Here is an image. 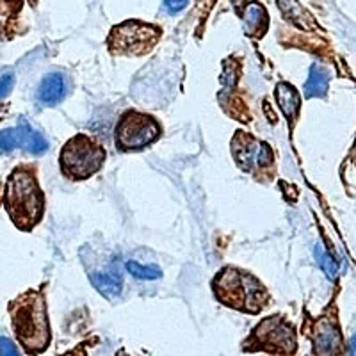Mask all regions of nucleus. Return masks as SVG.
<instances>
[{
	"label": "nucleus",
	"mask_w": 356,
	"mask_h": 356,
	"mask_svg": "<svg viewBox=\"0 0 356 356\" xmlns=\"http://www.w3.org/2000/svg\"><path fill=\"white\" fill-rule=\"evenodd\" d=\"M6 209L20 230H33L44 212V198L34 171L18 168L8 178Z\"/></svg>",
	"instance_id": "1"
},
{
	"label": "nucleus",
	"mask_w": 356,
	"mask_h": 356,
	"mask_svg": "<svg viewBox=\"0 0 356 356\" xmlns=\"http://www.w3.org/2000/svg\"><path fill=\"white\" fill-rule=\"evenodd\" d=\"M212 289L222 305L248 314H259L271 300L260 280L237 267L221 269L212 282Z\"/></svg>",
	"instance_id": "2"
},
{
	"label": "nucleus",
	"mask_w": 356,
	"mask_h": 356,
	"mask_svg": "<svg viewBox=\"0 0 356 356\" xmlns=\"http://www.w3.org/2000/svg\"><path fill=\"white\" fill-rule=\"evenodd\" d=\"M13 328L27 353L43 351L50 342L49 317L44 296L38 291H29L11 303Z\"/></svg>",
	"instance_id": "3"
},
{
	"label": "nucleus",
	"mask_w": 356,
	"mask_h": 356,
	"mask_svg": "<svg viewBox=\"0 0 356 356\" xmlns=\"http://www.w3.org/2000/svg\"><path fill=\"white\" fill-rule=\"evenodd\" d=\"M106 161L104 146L93 138L77 134L63 146L59 164L65 177L70 180H86L97 173Z\"/></svg>",
	"instance_id": "4"
},
{
	"label": "nucleus",
	"mask_w": 356,
	"mask_h": 356,
	"mask_svg": "<svg viewBox=\"0 0 356 356\" xmlns=\"http://www.w3.org/2000/svg\"><path fill=\"white\" fill-rule=\"evenodd\" d=\"M161 38V31L154 25L129 20L116 25L109 34V49L118 56H143L148 54Z\"/></svg>",
	"instance_id": "5"
},
{
	"label": "nucleus",
	"mask_w": 356,
	"mask_h": 356,
	"mask_svg": "<svg viewBox=\"0 0 356 356\" xmlns=\"http://www.w3.org/2000/svg\"><path fill=\"white\" fill-rule=\"evenodd\" d=\"M161 136L157 120L148 114L129 111L116 127V145L122 152H138L150 146Z\"/></svg>",
	"instance_id": "6"
},
{
	"label": "nucleus",
	"mask_w": 356,
	"mask_h": 356,
	"mask_svg": "<svg viewBox=\"0 0 356 356\" xmlns=\"http://www.w3.org/2000/svg\"><path fill=\"white\" fill-rule=\"evenodd\" d=\"M232 154L239 168L259 178L269 173L275 162L271 146L244 132H237L232 139Z\"/></svg>",
	"instance_id": "7"
},
{
	"label": "nucleus",
	"mask_w": 356,
	"mask_h": 356,
	"mask_svg": "<svg viewBox=\"0 0 356 356\" xmlns=\"http://www.w3.org/2000/svg\"><path fill=\"white\" fill-rule=\"evenodd\" d=\"M255 344V348L266 351L292 355L296 349V332L291 324L280 316L267 317L253 330L248 346Z\"/></svg>",
	"instance_id": "8"
},
{
	"label": "nucleus",
	"mask_w": 356,
	"mask_h": 356,
	"mask_svg": "<svg viewBox=\"0 0 356 356\" xmlns=\"http://www.w3.org/2000/svg\"><path fill=\"white\" fill-rule=\"evenodd\" d=\"M314 356H339L342 349V333L332 319H319L314 326Z\"/></svg>",
	"instance_id": "9"
},
{
	"label": "nucleus",
	"mask_w": 356,
	"mask_h": 356,
	"mask_svg": "<svg viewBox=\"0 0 356 356\" xmlns=\"http://www.w3.org/2000/svg\"><path fill=\"white\" fill-rule=\"evenodd\" d=\"M66 95V79L63 73H49L38 89V100L47 106H56Z\"/></svg>",
	"instance_id": "10"
},
{
	"label": "nucleus",
	"mask_w": 356,
	"mask_h": 356,
	"mask_svg": "<svg viewBox=\"0 0 356 356\" xmlns=\"http://www.w3.org/2000/svg\"><path fill=\"white\" fill-rule=\"evenodd\" d=\"M276 100H278V106L282 107V111H284V114L287 116V120L292 125L296 122L298 114H300V93L291 84H287V82H280L276 86Z\"/></svg>",
	"instance_id": "11"
},
{
	"label": "nucleus",
	"mask_w": 356,
	"mask_h": 356,
	"mask_svg": "<svg viewBox=\"0 0 356 356\" xmlns=\"http://www.w3.org/2000/svg\"><path fill=\"white\" fill-rule=\"evenodd\" d=\"M89 282L93 284V287L106 298H114L122 292L123 278L118 271H107V273H91L89 275Z\"/></svg>",
	"instance_id": "12"
},
{
	"label": "nucleus",
	"mask_w": 356,
	"mask_h": 356,
	"mask_svg": "<svg viewBox=\"0 0 356 356\" xmlns=\"http://www.w3.org/2000/svg\"><path fill=\"white\" fill-rule=\"evenodd\" d=\"M244 31L251 38H260L266 34L267 13L260 4H250L244 9Z\"/></svg>",
	"instance_id": "13"
},
{
	"label": "nucleus",
	"mask_w": 356,
	"mask_h": 356,
	"mask_svg": "<svg viewBox=\"0 0 356 356\" xmlns=\"http://www.w3.org/2000/svg\"><path fill=\"white\" fill-rule=\"evenodd\" d=\"M17 130L20 134V146H24L25 150H29L34 155H41L44 152H49V141L40 132H36L33 127L27 125V123H20Z\"/></svg>",
	"instance_id": "14"
},
{
	"label": "nucleus",
	"mask_w": 356,
	"mask_h": 356,
	"mask_svg": "<svg viewBox=\"0 0 356 356\" xmlns=\"http://www.w3.org/2000/svg\"><path fill=\"white\" fill-rule=\"evenodd\" d=\"M328 84H330L328 73L324 72L321 66L314 65L310 68V75H308L307 84H305V95H307L308 98L324 97L326 91H328Z\"/></svg>",
	"instance_id": "15"
},
{
	"label": "nucleus",
	"mask_w": 356,
	"mask_h": 356,
	"mask_svg": "<svg viewBox=\"0 0 356 356\" xmlns=\"http://www.w3.org/2000/svg\"><path fill=\"white\" fill-rule=\"evenodd\" d=\"M125 269L134 276V278L138 280H157L162 278V271L159 266H154V264H143L136 262V260H129L125 262Z\"/></svg>",
	"instance_id": "16"
},
{
	"label": "nucleus",
	"mask_w": 356,
	"mask_h": 356,
	"mask_svg": "<svg viewBox=\"0 0 356 356\" xmlns=\"http://www.w3.org/2000/svg\"><path fill=\"white\" fill-rule=\"evenodd\" d=\"M316 255H317V260L321 262L323 271L326 273V276H328V278H332V280H335L337 273H339V264H337L335 260H333V257L330 255V253H326V251H324L321 246H317Z\"/></svg>",
	"instance_id": "17"
},
{
	"label": "nucleus",
	"mask_w": 356,
	"mask_h": 356,
	"mask_svg": "<svg viewBox=\"0 0 356 356\" xmlns=\"http://www.w3.org/2000/svg\"><path fill=\"white\" fill-rule=\"evenodd\" d=\"M20 146V134L17 129H6L0 132V150L11 152Z\"/></svg>",
	"instance_id": "18"
},
{
	"label": "nucleus",
	"mask_w": 356,
	"mask_h": 356,
	"mask_svg": "<svg viewBox=\"0 0 356 356\" xmlns=\"http://www.w3.org/2000/svg\"><path fill=\"white\" fill-rule=\"evenodd\" d=\"M0 356H20V353L11 340L0 337Z\"/></svg>",
	"instance_id": "19"
},
{
	"label": "nucleus",
	"mask_w": 356,
	"mask_h": 356,
	"mask_svg": "<svg viewBox=\"0 0 356 356\" xmlns=\"http://www.w3.org/2000/svg\"><path fill=\"white\" fill-rule=\"evenodd\" d=\"M13 84H15V75L13 73H6L4 77L0 79V98L8 97L11 93Z\"/></svg>",
	"instance_id": "20"
},
{
	"label": "nucleus",
	"mask_w": 356,
	"mask_h": 356,
	"mask_svg": "<svg viewBox=\"0 0 356 356\" xmlns=\"http://www.w3.org/2000/svg\"><path fill=\"white\" fill-rule=\"evenodd\" d=\"M164 4H166L168 11L175 15V13H180L184 8H186L187 0H164Z\"/></svg>",
	"instance_id": "21"
},
{
	"label": "nucleus",
	"mask_w": 356,
	"mask_h": 356,
	"mask_svg": "<svg viewBox=\"0 0 356 356\" xmlns=\"http://www.w3.org/2000/svg\"><path fill=\"white\" fill-rule=\"evenodd\" d=\"M232 2H234V4H235V6H239V4H241V2H244V0H232Z\"/></svg>",
	"instance_id": "22"
}]
</instances>
